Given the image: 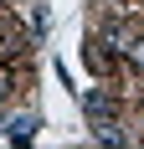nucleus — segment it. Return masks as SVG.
<instances>
[{
	"instance_id": "f257e3e1",
	"label": "nucleus",
	"mask_w": 144,
	"mask_h": 149,
	"mask_svg": "<svg viewBox=\"0 0 144 149\" xmlns=\"http://www.w3.org/2000/svg\"><path fill=\"white\" fill-rule=\"evenodd\" d=\"M118 52L129 57L134 72H144V36H124V41H118Z\"/></svg>"
},
{
	"instance_id": "f03ea898",
	"label": "nucleus",
	"mask_w": 144,
	"mask_h": 149,
	"mask_svg": "<svg viewBox=\"0 0 144 149\" xmlns=\"http://www.w3.org/2000/svg\"><path fill=\"white\" fill-rule=\"evenodd\" d=\"M87 67H93V72H108V67H113V57L103 52V41H87Z\"/></svg>"
},
{
	"instance_id": "7ed1b4c3",
	"label": "nucleus",
	"mask_w": 144,
	"mask_h": 149,
	"mask_svg": "<svg viewBox=\"0 0 144 149\" xmlns=\"http://www.w3.org/2000/svg\"><path fill=\"white\" fill-rule=\"evenodd\" d=\"M10 93H15V77H10V67L0 62V98H10Z\"/></svg>"
},
{
	"instance_id": "20e7f679",
	"label": "nucleus",
	"mask_w": 144,
	"mask_h": 149,
	"mask_svg": "<svg viewBox=\"0 0 144 149\" xmlns=\"http://www.w3.org/2000/svg\"><path fill=\"white\" fill-rule=\"evenodd\" d=\"M139 5H144V0H139Z\"/></svg>"
}]
</instances>
